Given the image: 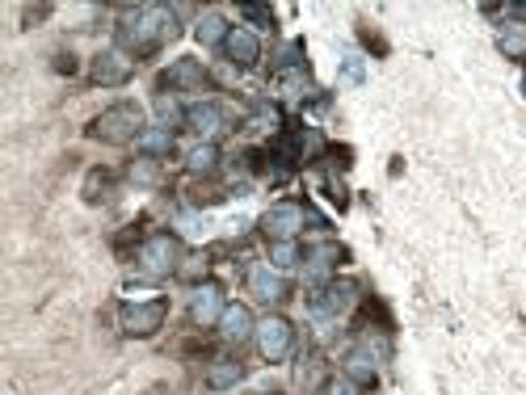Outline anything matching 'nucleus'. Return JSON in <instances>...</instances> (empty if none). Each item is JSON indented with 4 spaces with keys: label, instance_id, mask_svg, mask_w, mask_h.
Here are the masks:
<instances>
[{
    "label": "nucleus",
    "instance_id": "c85d7f7f",
    "mask_svg": "<svg viewBox=\"0 0 526 395\" xmlns=\"http://www.w3.org/2000/svg\"><path fill=\"white\" fill-rule=\"evenodd\" d=\"M362 76H367V68H362V59L350 55L346 64H341V85H362Z\"/></svg>",
    "mask_w": 526,
    "mask_h": 395
},
{
    "label": "nucleus",
    "instance_id": "72a5a7b5",
    "mask_svg": "<svg viewBox=\"0 0 526 395\" xmlns=\"http://www.w3.org/2000/svg\"><path fill=\"white\" fill-rule=\"evenodd\" d=\"M148 395H160V391H148Z\"/></svg>",
    "mask_w": 526,
    "mask_h": 395
},
{
    "label": "nucleus",
    "instance_id": "4468645a",
    "mask_svg": "<svg viewBox=\"0 0 526 395\" xmlns=\"http://www.w3.org/2000/svg\"><path fill=\"white\" fill-rule=\"evenodd\" d=\"M207 85V68L198 64V59H177V64L165 68V76H160V89L169 93H194Z\"/></svg>",
    "mask_w": 526,
    "mask_h": 395
},
{
    "label": "nucleus",
    "instance_id": "5701e85b",
    "mask_svg": "<svg viewBox=\"0 0 526 395\" xmlns=\"http://www.w3.org/2000/svg\"><path fill=\"white\" fill-rule=\"evenodd\" d=\"M270 265L278 269V274H291V269L303 265V248H299L295 240H278V244H270Z\"/></svg>",
    "mask_w": 526,
    "mask_h": 395
},
{
    "label": "nucleus",
    "instance_id": "f257e3e1",
    "mask_svg": "<svg viewBox=\"0 0 526 395\" xmlns=\"http://www.w3.org/2000/svg\"><path fill=\"white\" fill-rule=\"evenodd\" d=\"M177 34V17L165 5H139L118 22V47L127 55H152Z\"/></svg>",
    "mask_w": 526,
    "mask_h": 395
},
{
    "label": "nucleus",
    "instance_id": "a211bd4d",
    "mask_svg": "<svg viewBox=\"0 0 526 395\" xmlns=\"http://www.w3.org/2000/svg\"><path fill=\"white\" fill-rule=\"evenodd\" d=\"M274 93H278L282 101H303L308 93H316L308 68H287V72H278V76H274Z\"/></svg>",
    "mask_w": 526,
    "mask_h": 395
},
{
    "label": "nucleus",
    "instance_id": "4be33fe9",
    "mask_svg": "<svg viewBox=\"0 0 526 395\" xmlns=\"http://www.w3.org/2000/svg\"><path fill=\"white\" fill-rule=\"evenodd\" d=\"M127 181L135 185V190H152V185H160V160H152V156H139V160H131Z\"/></svg>",
    "mask_w": 526,
    "mask_h": 395
},
{
    "label": "nucleus",
    "instance_id": "6ab92c4d",
    "mask_svg": "<svg viewBox=\"0 0 526 395\" xmlns=\"http://www.w3.org/2000/svg\"><path fill=\"white\" fill-rule=\"evenodd\" d=\"M341 374L354 379L358 387H375L379 383V366H375V358H371L367 349H350L346 353V370H341Z\"/></svg>",
    "mask_w": 526,
    "mask_h": 395
},
{
    "label": "nucleus",
    "instance_id": "6e6552de",
    "mask_svg": "<svg viewBox=\"0 0 526 395\" xmlns=\"http://www.w3.org/2000/svg\"><path fill=\"white\" fill-rule=\"evenodd\" d=\"M228 311V295L219 282H198L194 295H190V324L198 328H219V320H224Z\"/></svg>",
    "mask_w": 526,
    "mask_h": 395
},
{
    "label": "nucleus",
    "instance_id": "f03ea898",
    "mask_svg": "<svg viewBox=\"0 0 526 395\" xmlns=\"http://www.w3.org/2000/svg\"><path fill=\"white\" fill-rule=\"evenodd\" d=\"M144 110L135 106V101H118V106L101 110L93 122H89V135L97 143H110V148H123V143H139L144 135Z\"/></svg>",
    "mask_w": 526,
    "mask_h": 395
},
{
    "label": "nucleus",
    "instance_id": "20e7f679",
    "mask_svg": "<svg viewBox=\"0 0 526 395\" xmlns=\"http://www.w3.org/2000/svg\"><path fill=\"white\" fill-rule=\"evenodd\" d=\"M135 265H139V274H144V278H169V274H177V269H181V240L173 232L148 236L144 244H139Z\"/></svg>",
    "mask_w": 526,
    "mask_h": 395
},
{
    "label": "nucleus",
    "instance_id": "473e14b6",
    "mask_svg": "<svg viewBox=\"0 0 526 395\" xmlns=\"http://www.w3.org/2000/svg\"><path fill=\"white\" fill-rule=\"evenodd\" d=\"M522 93H526V72H522Z\"/></svg>",
    "mask_w": 526,
    "mask_h": 395
},
{
    "label": "nucleus",
    "instance_id": "0eeeda50",
    "mask_svg": "<svg viewBox=\"0 0 526 395\" xmlns=\"http://www.w3.org/2000/svg\"><path fill=\"white\" fill-rule=\"evenodd\" d=\"M303 227H308V206L303 202H274L266 215H261V236H266L270 244H278V240H295Z\"/></svg>",
    "mask_w": 526,
    "mask_h": 395
},
{
    "label": "nucleus",
    "instance_id": "7ed1b4c3",
    "mask_svg": "<svg viewBox=\"0 0 526 395\" xmlns=\"http://www.w3.org/2000/svg\"><path fill=\"white\" fill-rule=\"evenodd\" d=\"M169 320V299L156 295V299H127L123 307H118V328H123V337H156L160 328H165Z\"/></svg>",
    "mask_w": 526,
    "mask_h": 395
},
{
    "label": "nucleus",
    "instance_id": "7c9ffc66",
    "mask_svg": "<svg viewBox=\"0 0 526 395\" xmlns=\"http://www.w3.org/2000/svg\"><path fill=\"white\" fill-rule=\"evenodd\" d=\"M186 261H190V265L177 269L181 278H202V274H207V257H202V253H194V257H186Z\"/></svg>",
    "mask_w": 526,
    "mask_h": 395
},
{
    "label": "nucleus",
    "instance_id": "39448f33",
    "mask_svg": "<svg viewBox=\"0 0 526 395\" xmlns=\"http://www.w3.org/2000/svg\"><path fill=\"white\" fill-rule=\"evenodd\" d=\"M253 345L257 353L266 362H287L291 358V349H295V324L287 316H266V320H257V332H253Z\"/></svg>",
    "mask_w": 526,
    "mask_h": 395
},
{
    "label": "nucleus",
    "instance_id": "2eb2a0df",
    "mask_svg": "<svg viewBox=\"0 0 526 395\" xmlns=\"http://www.w3.org/2000/svg\"><path fill=\"white\" fill-rule=\"evenodd\" d=\"M253 332H257L253 311L245 303H228L224 320H219V337H224L228 345H245V341H253Z\"/></svg>",
    "mask_w": 526,
    "mask_h": 395
},
{
    "label": "nucleus",
    "instance_id": "bb28decb",
    "mask_svg": "<svg viewBox=\"0 0 526 395\" xmlns=\"http://www.w3.org/2000/svg\"><path fill=\"white\" fill-rule=\"evenodd\" d=\"M110 185H114V177H110L106 169H93V173H89V181H85V198H89V202H101V198H106Z\"/></svg>",
    "mask_w": 526,
    "mask_h": 395
},
{
    "label": "nucleus",
    "instance_id": "aec40b11",
    "mask_svg": "<svg viewBox=\"0 0 526 395\" xmlns=\"http://www.w3.org/2000/svg\"><path fill=\"white\" fill-rule=\"evenodd\" d=\"M497 51L505 59H514V64H526V26L522 22H505L497 30Z\"/></svg>",
    "mask_w": 526,
    "mask_h": 395
},
{
    "label": "nucleus",
    "instance_id": "412c9836",
    "mask_svg": "<svg viewBox=\"0 0 526 395\" xmlns=\"http://www.w3.org/2000/svg\"><path fill=\"white\" fill-rule=\"evenodd\" d=\"M219 169V148L215 143H194L186 148V173L190 177H211Z\"/></svg>",
    "mask_w": 526,
    "mask_h": 395
},
{
    "label": "nucleus",
    "instance_id": "393cba45",
    "mask_svg": "<svg viewBox=\"0 0 526 395\" xmlns=\"http://www.w3.org/2000/svg\"><path fill=\"white\" fill-rule=\"evenodd\" d=\"M156 118H160V127H169V131H173L177 122H186V110L177 106V97H173V93H160V97H156Z\"/></svg>",
    "mask_w": 526,
    "mask_h": 395
},
{
    "label": "nucleus",
    "instance_id": "9b49d317",
    "mask_svg": "<svg viewBox=\"0 0 526 395\" xmlns=\"http://www.w3.org/2000/svg\"><path fill=\"white\" fill-rule=\"evenodd\" d=\"M341 244H333V240H325V244H312L308 253H303V278H308L312 286H329V278H333V269L341 265Z\"/></svg>",
    "mask_w": 526,
    "mask_h": 395
},
{
    "label": "nucleus",
    "instance_id": "b1692460",
    "mask_svg": "<svg viewBox=\"0 0 526 395\" xmlns=\"http://www.w3.org/2000/svg\"><path fill=\"white\" fill-rule=\"evenodd\" d=\"M139 148H144V156H152V160L169 156V148H173V131L156 122V127H148L144 135H139Z\"/></svg>",
    "mask_w": 526,
    "mask_h": 395
},
{
    "label": "nucleus",
    "instance_id": "dca6fc26",
    "mask_svg": "<svg viewBox=\"0 0 526 395\" xmlns=\"http://www.w3.org/2000/svg\"><path fill=\"white\" fill-rule=\"evenodd\" d=\"M228 34H232V26H228V17L224 13H215V9H207V13H198V22H194V38L202 47H224L228 43Z\"/></svg>",
    "mask_w": 526,
    "mask_h": 395
},
{
    "label": "nucleus",
    "instance_id": "cd10ccee",
    "mask_svg": "<svg viewBox=\"0 0 526 395\" xmlns=\"http://www.w3.org/2000/svg\"><path fill=\"white\" fill-rule=\"evenodd\" d=\"M240 13H245V22H253L257 30H270V26H274V13H270L266 5H245Z\"/></svg>",
    "mask_w": 526,
    "mask_h": 395
},
{
    "label": "nucleus",
    "instance_id": "f3484780",
    "mask_svg": "<svg viewBox=\"0 0 526 395\" xmlns=\"http://www.w3.org/2000/svg\"><path fill=\"white\" fill-rule=\"evenodd\" d=\"M236 383H245V362L240 358H215L207 366V387L211 391H232Z\"/></svg>",
    "mask_w": 526,
    "mask_h": 395
},
{
    "label": "nucleus",
    "instance_id": "1a4fd4ad",
    "mask_svg": "<svg viewBox=\"0 0 526 395\" xmlns=\"http://www.w3.org/2000/svg\"><path fill=\"white\" fill-rule=\"evenodd\" d=\"M354 299H358L354 282H329V286H320L316 295L308 299V311L316 320H337V316H346V311L354 307Z\"/></svg>",
    "mask_w": 526,
    "mask_h": 395
},
{
    "label": "nucleus",
    "instance_id": "2f4dec72",
    "mask_svg": "<svg viewBox=\"0 0 526 395\" xmlns=\"http://www.w3.org/2000/svg\"><path fill=\"white\" fill-rule=\"evenodd\" d=\"M173 227H177V236H198V219L194 215H177Z\"/></svg>",
    "mask_w": 526,
    "mask_h": 395
},
{
    "label": "nucleus",
    "instance_id": "ddd939ff",
    "mask_svg": "<svg viewBox=\"0 0 526 395\" xmlns=\"http://www.w3.org/2000/svg\"><path fill=\"white\" fill-rule=\"evenodd\" d=\"M224 59H228L232 68H240V72L257 68V59H261V38H257V30H249V26H232L228 43H224Z\"/></svg>",
    "mask_w": 526,
    "mask_h": 395
},
{
    "label": "nucleus",
    "instance_id": "423d86ee",
    "mask_svg": "<svg viewBox=\"0 0 526 395\" xmlns=\"http://www.w3.org/2000/svg\"><path fill=\"white\" fill-rule=\"evenodd\" d=\"M131 76H135V55H127L123 47L97 51L89 64V80L97 89H123V85H131Z\"/></svg>",
    "mask_w": 526,
    "mask_h": 395
},
{
    "label": "nucleus",
    "instance_id": "a878e982",
    "mask_svg": "<svg viewBox=\"0 0 526 395\" xmlns=\"http://www.w3.org/2000/svg\"><path fill=\"white\" fill-rule=\"evenodd\" d=\"M249 127H257V131H278V127H282L278 106H270V101H257V106H253V118H249Z\"/></svg>",
    "mask_w": 526,
    "mask_h": 395
},
{
    "label": "nucleus",
    "instance_id": "c756f323",
    "mask_svg": "<svg viewBox=\"0 0 526 395\" xmlns=\"http://www.w3.org/2000/svg\"><path fill=\"white\" fill-rule=\"evenodd\" d=\"M325 395H362V387L354 379H346V374H337V379L325 383Z\"/></svg>",
    "mask_w": 526,
    "mask_h": 395
},
{
    "label": "nucleus",
    "instance_id": "f8f14e48",
    "mask_svg": "<svg viewBox=\"0 0 526 395\" xmlns=\"http://www.w3.org/2000/svg\"><path fill=\"white\" fill-rule=\"evenodd\" d=\"M249 295L257 303H266V307L282 303L287 299V278H282L270 261H257V265H249Z\"/></svg>",
    "mask_w": 526,
    "mask_h": 395
},
{
    "label": "nucleus",
    "instance_id": "9d476101",
    "mask_svg": "<svg viewBox=\"0 0 526 395\" xmlns=\"http://www.w3.org/2000/svg\"><path fill=\"white\" fill-rule=\"evenodd\" d=\"M186 127L198 135V143H215L232 131V122H228L224 106H215V101H194L186 110Z\"/></svg>",
    "mask_w": 526,
    "mask_h": 395
}]
</instances>
